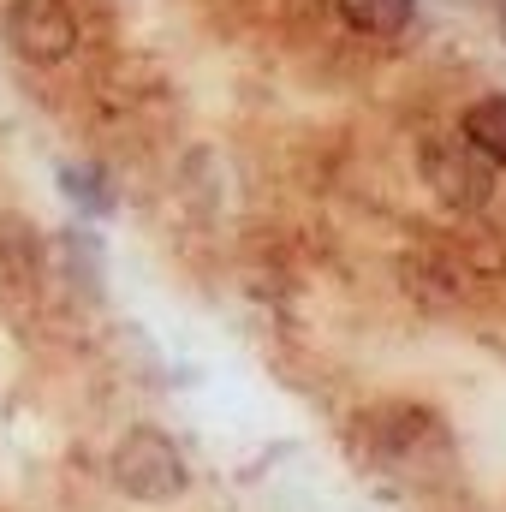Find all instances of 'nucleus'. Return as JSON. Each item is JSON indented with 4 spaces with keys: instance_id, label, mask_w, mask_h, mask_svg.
Masks as SVG:
<instances>
[{
    "instance_id": "obj_1",
    "label": "nucleus",
    "mask_w": 506,
    "mask_h": 512,
    "mask_svg": "<svg viewBox=\"0 0 506 512\" xmlns=\"http://www.w3.org/2000/svg\"><path fill=\"white\" fill-rule=\"evenodd\" d=\"M108 477L126 501H143V507H167L191 489V465H185V447L155 429V423H137L120 435L114 459H108Z\"/></svg>"
},
{
    "instance_id": "obj_2",
    "label": "nucleus",
    "mask_w": 506,
    "mask_h": 512,
    "mask_svg": "<svg viewBox=\"0 0 506 512\" xmlns=\"http://www.w3.org/2000/svg\"><path fill=\"white\" fill-rule=\"evenodd\" d=\"M0 36L24 66H66L84 42V24H78L72 0H6Z\"/></svg>"
},
{
    "instance_id": "obj_3",
    "label": "nucleus",
    "mask_w": 506,
    "mask_h": 512,
    "mask_svg": "<svg viewBox=\"0 0 506 512\" xmlns=\"http://www.w3.org/2000/svg\"><path fill=\"white\" fill-rule=\"evenodd\" d=\"M417 173H423V185H429L447 209H459V215H477V209H489V197H495V167H489L465 137H423V143H417Z\"/></svg>"
},
{
    "instance_id": "obj_4",
    "label": "nucleus",
    "mask_w": 506,
    "mask_h": 512,
    "mask_svg": "<svg viewBox=\"0 0 506 512\" xmlns=\"http://www.w3.org/2000/svg\"><path fill=\"white\" fill-rule=\"evenodd\" d=\"M447 429L429 417V411H417V405H387L376 411V453L387 465H411V471H429L435 459H447Z\"/></svg>"
},
{
    "instance_id": "obj_5",
    "label": "nucleus",
    "mask_w": 506,
    "mask_h": 512,
    "mask_svg": "<svg viewBox=\"0 0 506 512\" xmlns=\"http://www.w3.org/2000/svg\"><path fill=\"white\" fill-rule=\"evenodd\" d=\"M54 185H60L66 209H78L84 221H108L120 209V191H114V179L96 161H60L54 167Z\"/></svg>"
},
{
    "instance_id": "obj_6",
    "label": "nucleus",
    "mask_w": 506,
    "mask_h": 512,
    "mask_svg": "<svg viewBox=\"0 0 506 512\" xmlns=\"http://www.w3.org/2000/svg\"><path fill=\"white\" fill-rule=\"evenodd\" d=\"M334 6H340V24L370 42H393L417 24V0H334Z\"/></svg>"
},
{
    "instance_id": "obj_7",
    "label": "nucleus",
    "mask_w": 506,
    "mask_h": 512,
    "mask_svg": "<svg viewBox=\"0 0 506 512\" xmlns=\"http://www.w3.org/2000/svg\"><path fill=\"white\" fill-rule=\"evenodd\" d=\"M459 137L501 173L506 167V90H495V96H477L465 114H459Z\"/></svg>"
},
{
    "instance_id": "obj_8",
    "label": "nucleus",
    "mask_w": 506,
    "mask_h": 512,
    "mask_svg": "<svg viewBox=\"0 0 506 512\" xmlns=\"http://www.w3.org/2000/svg\"><path fill=\"white\" fill-rule=\"evenodd\" d=\"M501 42H506V6H501Z\"/></svg>"
}]
</instances>
